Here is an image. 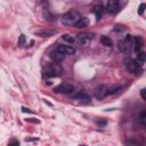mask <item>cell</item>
<instances>
[{
  "instance_id": "cell-6",
  "label": "cell",
  "mask_w": 146,
  "mask_h": 146,
  "mask_svg": "<svg viewBox=\"0 0 146 146\" xmlns=\"http://www.w3.org/2000/svg\"><path fill=\"white\" fill-rule=\"evenodd\" d=\"M143 44H144V42H143V39H141L140 36H135V38H132V47H131V49L133 50V52H135L136 55H138L140 51H143V50H141Z\"/></svg>"
},
{
  "instance_id": "cell-29",
  "label": "cell",
  "mask_w": 146,
  "mask_h": 146,
  "mask_svg": "<svg viewBox=\"0 0 146 146\" xmlns=\"http://www.w3.org/2000/svg\"><path fill=\"white\" fill-rule=\"evenodd\" d=\"M26 121H32V120H30V119H26ZM33 122H36V123H39V121H38V120H33Z\"/></svg>"
},
{
  "instance_id": "cell-16",
  "label": "cell",
  "mask_w": 146,
  "mask_h": 146,
  "mask_svg": "<svg viewBox=\"0 0 146 146\" xmlns=\"http://www.w3.org/2000/svg\"><path fill=\"white\" fill-rule=\"evenodd\" d=\"M100 43L103 46H105V47H111L112 46V40L108 36L103 35V36H100Z\"/></svg>"
},
{
  "instance_id": "cell-12",
  "label": "cell",
  "mask_w": 146,
  "mask_h": 146,
  "mask_svg": "<svg viewBox=\"0 0 146 146\" xmlns=\"http://www.w3.org/2000/svg\"><path fill=\"white\" fill-rule=\"evenodd\" d=\"M122 88H123V86H122V84H119V83L113 84V86H111L110 88H107L106 96H107V95H114V94H116L117 91H120Z\"/></svg>"
},
{
  "instance_id": "cell-25",
  "label": "cell",
  "mask_w": 146,
  "mask_h": 146,
  "mask_svg": "<svg viewBox=\"0 0 146 146\" xmlns=\"http://www.w3.org/2000/svg\"><path fill=\"white\" fill-rule=\"evenodd\" d=\"M8 146H19V143H18L17 140H13L11 143H9Z\"/></svg>"
},
{
  "instance_id": "cell-1",
  "label": "cell",
  "mask_w": 146,
  "mask_h": 146,
  "mask_svg": "<svg viewBox=\"0 0 146 146\" xmlns=\"http://www.w3.org/2000/svg\"><path fill=\"white\" fill-rule=\"evenodd\" d=\"M63 73V68L55 63H50L48 64L46 71H44V75L43 78H54V76H59Z\"/></svg>"
},
{
  "instance_id": "cell-4",
  "label": "cell",
  "mask_w": 146,
  "mask_h": 146,
  "mask_svg": "<svg viewBox=\"0 0 146 146\" xmlns=\"http://www.w3.org/2000/svg\"><path fill=\"white\" fill-rule=\"evenodd\" d=\"M131 47H132V36L130 34H128L124 38V40H121L119 42V48L123 52H129L131 50Z\"/></svg>"
},
{
  "instance_id": "cell-18",
  "label": "cell",
  "mask_w": 146,
  "mask_h": 146,
  "mask_svg": "<svg viewBox=\"0 0 146 146\" xmlns=\"http://www.w3.org/2000/svg\"><path fill=\"white\" fill-rule=\"evenodd\" d=\"M62 39L65 42H68V43H74V41H75V39L72 35H70V34H63L62 35Z\"/></svg>"
},
{
  "instance_id": "cell-24",
  "label": "cell",
  "mask_w": 146,
  "mask_h": 146,
  "mask_svg": "<svg viewBox=\"0 0 146 146\" xmlns=\"http://www.w3.org/2000/svg\"><path fill=\"white\" fill-rule=\"evenodd\" d=\"M114 27H115V29H114L115 32H122V31H124V27H123L122 25H115Z\"/></svg>"
},
{
  "instance_id": "cell-23",
  "label": "cell",
  "mask_w": 146,
  "mask_h": 146,
  "mask_svg": "<svg viewBox=\"0 0 146 146\" xmlns=\"http://www.w3.org/2000/svg\"><path fill=\"white\" fill-rule=\"evenodd\" d=\"M145 7H146L145 3H140V6H139V8H138V14H139V15H143V14H144Z\"/></svg>"
},
{
  "instance_id": "cell-21",
  "label": "cell",
  "mask_w": 146,
  "mask_h": 146,
  "mask_svg": "<svg viewBox=\"0 0 146 146\" xmlns=\"http://www.w3.org/2000/svg\"><path fill=\"white\" fill-rule=\"evenodd\" d=\"M25 41H26L25 35H24V34H21L19 38H18V46H19V47H23V46L25 44Z\"/></svg>"
},
{
  "instance_id": "cell-11",
  "label": "cell",
  "mask_w": 146,
  "mask_h": 146,
  "mask_svg": "<svg viewBox=\"0 0 146 146\" xmlns=\"http://www.w3.org/2000/svg\"><path fill=\"white\" fill-rule=\"evenodd\" d=\"M49 56H50V58L52 59V60H55V62H62L63 59H64V55L62 54V52H59L58 50H52V51H50V54H49Z\"/></svg>"
},
{
  "instance_id": "cell-22",
  "label": "cell",
  "mask_w": 146,
  "mask_h": 146,
  "mask_svg": "<svg viewBox=\"0 0 146 146\" xmlns=\"http://www.w3.org/2000/svg\"><path fill=\"white\" fill-rule=\"evenodd\" d=\"M44 17H46V19H47V21H49V22H54V21H56V18H55L52 15H50L48 11H47V13H44Z\"/></svg>"
},
{
  "instance_id": "cell-8",
  "label": "cell",
  "mask_w": 146,
  "mask_h": 146,
  "mask_svg": "<svg viewBox=\"0 0 146 146\" xmlns=\"http://www.w3.org/2000/svg\"><path fill=\"white\" fill-rule=\"evenodd\" d=\"M106 91H107V88L105 86H98L94 89V96L97 98V99H102L106 96Z\"/></svg>"
},
{
  "instance_id": "cell-26",
  "label": "cell",
  "mask_w": 146,
  "mask_h": 146,
  "mask_svg": "<svg viewBox=\"0 0 146 146\" xmlns=\"http://www.w3.org/2000/svg\"><path fill=\"white\" fill-rule=\"evenodd\" d=\"M140 94H141V98L145 100V99H146V96H145V89H141V90H140Z\"/></svg>"
},
{
  "instance_id": "cell-14",
  "label": "cell",
  "mask_w": 146,
  "mask_h": 146,
  "mask_svg": "<svg viewBox=\"0 0 146 146\" xmlns=\"http://www.w3.org/2000/svg\"><path fill=\"white\" fill-rule=\"evenodd\" d=\"M95 33H90V32H81L78 34V39L80 40H91L94 39Z\"/></svg>"
},
{
  "instance_id": "cell-17",
  "label": "cell",
  "mask_w": 146,
  "mask_h": 146,
  "mask_svg": "<svg viewBox=\"0 0 146 146\" xmlns=\"http://www.w3.org/2000/svg\"><path fill=\"white\" fill-rule=\"evenodd\" d=\"M145 59H146V54H145L144 51H140V52L137 55V59H136V62H137L139 65H141V64L145 62Z\"/></svg>"
},
{
  "instance_id": "cell-3",
  "label": "cell",
  "mask_w": 146,
  "mask_h": 146,
  "mask_svg": "<svg viewBox=\"0 0 146 146\" xmlns=\"http://www.w3.org/2000/svg\"><path fill=\"white\" fill-rule=\"evenodd\" d=\"M124 65L127 67V70L131 73H140L141 72V65H139L135 59H131V58H128L124 60Z\"/></svg>"
},
{
  "instance_id": "cell-20",
  "label": "cell",
  "mask_w": 146,
  "mask_h": 146,
  "mask_svg": "<svg viewBox=\"0 0 146 146\" xmlns=\"http://www.w3.org/2000/svg\"><path fill=\"white\" fill-rule=\"evenodd\" d=\"M139 122L145 125L146 124V111H141L140 114H139Z\"/></svg>"
},
{
  "instance_id": "cell-2",
  "label": "cell",
  "mask_w": 146,
  "mask_h": 146,
  "mask_svg": "<svg viewBox=\"0 0 146 146\" xmlns=\"http://www.w3.org/2000/svg\"><path fill=\"white\" fill-rule=\"evenodd\" d=\"M80 19V16L76 11H68L66 14H64V16L62 17V22L64 25H75L76 22Z\"/></svg>"
},
{
  "instance_id": "cell-5",
  "label": "cell",
  "mask_w": 146,
  "mask_h": 146,
  "mask_svg": "<svg viewBox=\"0 0 146 146\" xmlns=\"http://www.w3.org/2000/svg\"><path fill=\"white\" fill-rule=\"evenodd\" d=\"M73 90H74L73 84L66 83V82H65V83H60L59 86H57V87L54 88V91H55V92H62V94H66V95L71 94Z\"/></svg>"
},
{
  "instance_id": "cell-10",
  "label": "cell",
  "mask_w": 146,
  "mask_h": 146,
  "mask_svg": "<svg viewBox=\"0 0 146 146\" xmlns=\"http://www.w3.org/2000/svg\"><path fill=\"white\" fill-rule=\"evenodd\" d=\"M72 97H73L74 99H78V100L82 102V103H89V102H90V96L87 95V94H84V92H82V91H80L79 94L72 95Z\"/></svg>"
},
{
  "instance_id": "cell-15",
  "label": "cell",
  "mask_w": 146,
  "mask_h": 146,
  "mask_svg": "<svg viewBox=\"0 0 146 146\" xmlns=\"http://www.w3.org/2000/svg\"><path fill=\"white\" fill-rule=\"evenodd\" d=\"M88 24H89V19L87 17H80V19L76 22L75 26L78 29H82V27H86Z\"/></svg>"
},
{
  "instance_id": "cell-9",
  "label": "cell",
  "mask_w": 146,
  "mask_h": 146,
  "mask_svg": "<svg viewBox=\"0 0 146 146\" xmlns=\"http://www.w3.org/2000/svg\"><path fill=\"white\" fill-rule=\"evenodd\" d=\"M56 50H58L59 52H62L64 56L65 55H73L75 52V49L71 46H64V44H58Z\"/></svg>"
},
{
  "instance_id": "cell-27",
  "label": "cell",
  "mask_w": 146,
  "mask_h": 146,
  "mask_svg": "<svg viewBox=\"0 0 146 146\" xmlns=\"http://www.w3.org/2000/svg\"><path fill=\"white\" fill-rule=\"evenodd\" d=\"M22 111H23L24 113H26V112H27V113H32V112H31L29 108H26V107H22Z\"/></svg>"
},
{
  "instance_id": "cell-30",
  "label": "cell",
  "mask_w": 146,
  "mask_h": 146,
  "mask_svg": "<svg viewBox=\"0 0 146 146\" xmlns=\"http://www.w3.org/2000/svg\"><path fill=\"white\" fill-rule=\"evenodd\" d=\"M81 146H86V145H81Z\"/></svg>"
},
{
  "instance_id": "cell-7",
  "label": "cell",
  "mask_w": 146,
  "mask_h": 146,
  "mask_svg": "<svg viewBox=\"0 0 146 146\" xmlns=\"http://www.w3.org/2000/svg\"><path fill=\"white\" fill-rule=\"evenodd\" d=\"M120 10V2L117 0H111L106 5V11L110 14H115Z\"/></svg>"
},
{
  "instance_id": "cell-19",
  "label": "cell",
  "mask_w": 146,
  "mask_h": 146,
  "mask_svg": "<svg viewBox=\"0 0 146 146\" xmlns=\"http://www.w3.org/2000/svg\"><path fill=\"white\" fill-rule=\"evenodd\" d=\"M54 33H55V32H52V31H39V32H36L38 35H40V36H44V38L51 36Z\"/></svg>"
},
{
  "instance_id": "cell-13",
  "label": "cell",
  "mask_w": 146,
  "mask_h": 146,
  "mask_svg": "<svg viewBox=\"0 0 146 146\" xmlns=\"http://www.w3.org/2000/svg\"><path fill=\"white\" fill-rule=\"evenodd\" d=\"M92 11H94V14L96 15V18H97V21H99V18H100V17H102V15H103L104 8H103V6H102V5H96V6L94 7Z\"/></svg>"
},
{
  "instance_id": "cell-28",
  "label": "cell",
  "mask_w": 146,
  "mask_h": 146,
  "mask_svg": "<svg viewBox=\"0 0 146 146\" xmlns=\"http://www.w3.org/2000/svg\"><path fill=\"white\" fill-rule=\"evenodd\" d=\"M97 124H99V125H105V124H106V121H97Z\"/></svg>"
}]
</instances>
